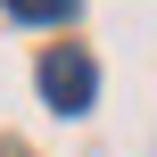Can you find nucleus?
Segmentation results:
<instances>
[{
  "label": "nucleus",
  "mask_w": 157,
  "mask_h": 157,
  "mask_svg": "<svg viewBox=\"0 0 157 157\" xmlns=\"http://www.w3.org/2000/svg\"><path fill=\"white\" fill-rule=\"evenodd\" d=\"M41 99H50L58 116H83V108L99 99V66H91L83 50H50V58H41Z\"/></svg>",
  "instance_id": "f257e3e1"
},
{
  "label": "nucleus",
  "mask_w": 157,
  "mask_h": 157,
  "mask_svg": "<svg viewBox=\"0 0 157 157\" xmlns=\"http://www.w3.org/2000/svg\"><path fill=\"white\" fill-rule=\"evenodd\" d=\"M8 17H25V25H66L75 17V0H0Z\"/></svg>",
  "instance_id": "f03ea898"
}]
</instances>
